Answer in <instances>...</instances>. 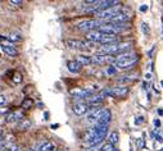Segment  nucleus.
Listing matches in <instances>:
<instances>
[{
  "instance_id": "obj_1",
  "label": "nucleus",
  "mask_w": 163,
  "mask_h": 151,
  "mask_svg": "<svg viewBox=\"0 0 163 151\" xmlns=\"http://www.w3.org/2000/svg\"><path fill=\"white\" fill-rule=\"evenodd\" d=\"M139 62V57L135 53H122L117 58H114L113 67L116 69H130V68L135 67Z\"/></svg>"
},
{
  "instance_id": "obj_2",
  "label": "nucleus",
  "mask_w": 163,
  "mask_h": 151,
  "mask_svg": "<svg viewBox=\"0 0 163 151\" xmlns=\"http://www.w3.org/2000/svg\"><path fill=\"white\" fill-rule=\"evenodd\" d=\"M131 49L130 43H117L112 45H103L99 49V54H104V55H113V54H122L126 53Z\"/></svg>"
},
{
  "instance_id": "obj_3",
  "label": "nucleus",
  "mask_w": 163,
  "mask_h": 151,
  "mask_svg": "<svg viewBox=\"0 0 163 151\" xmlns=\"http://www.w3.org/2000/svg\"><path fill=\"white\" fill-rule=\"evenodd\" d=\"M100 27V22L98 19H86V21H82L77 23V28L81 30V31H87V32H91V31H97L99 30Z\"/></svg>"
},
{
  "instance_id": "obj_4",
  "label": "nucleus",
  "mask_w": 163,
  "mask_h": 151,
  "mask_svg": "<svg viewBox=\"0 0 163 151\" xmlns=\"http://www.w3.org/2000/svg\"><path fill=\"white\" fill-rule=\"evenodd\" d=\"M130 88L127 86H114L109 90L104 91V93H102L103 96L107 93V95H111V96H114V98H125V96L129 93Z\"/></svg>"
},
{
  "instance_id": "obj_5",
  "label": "nucleus",
  "mask_w": 163,
  "mask_h": 151,
  "mask_svg": "<svg viewBox=\"0 0 163 151\" xmlns=\"http://www.w3.org/2000/svg\"><path fill=\"white\" fill-rule=\"evenodd\" d=\"M119 12H121V5H117V7H113V8H111V9L97 12L95 14H97L98 18H100V19H108V21H109L112 17H114L116 14H118Z\"/></svg>"
},
{
  "instance_id": "obj_6",
  "label": "nucleus",
  "mask_w": 163,
  "mask_h": 151,
  "mask_svg": "<svg viewBox=\"0 0 163 151\" xmlns=\"http://www.w3.org/2000/svg\"><path fill=\"white\" fill-rule=\"evenodd\" d=\"M109 62H114V58L112 55L97 54V55H92V58H91V63H94V64H104V63H109Z\"/></svg>"
},
{
  "instance_id": "obj_7",
  "label": "nucleus",
  "mask_w": 163,
  "mask_h": 151,
  "mask_svg": "<svg viewBox=\"0 0 163 151\" xmlns=\"http://www.w3.org/2000/svg\"><path fill=\"white\" fill-rule=\"evenodd\" d=\"M119 4H121V3H119V2H117V0H104V2H98V4H97L98 10H97V12L111 9V8L117 7V5H119ZM97 12H95V13H97Z\"/></svg>"
},
{
  "instance_id": "obj_8",
  "label": "nucleus",
  "mask_w": 163,
  "mask_h": 151,
  "mask_svg": "<svg viewBox=\"0 0 163 151\" xmlns=\"http://www.w3.org/2000/svg\"><path fill=\"white\" fill-rule=\"evenodd\" d=\"M131 17V13L129 12H119L118 14H116L114 17H112L109 19V23H125L130 19Z\"/></svg>"
},
{
  "instance_id": "obj_9",
  "label": "nucleus",
  "mask_w": 163,
  "mask_h": 151,
  "mask_svg": "<svg viewBox=\"0 0 163 151\" xmlns=\"http://www.w3.org/2000/svg\"><path fill=\"white\" fill-rule=\"evenodd\" d=\"M87 109H89L87 104H85V103H80V101H78V103H75L73 106H72V110H73L75 115H77V117L85 115V114L87 113Z\"/></svg>"
},
{
  "instance_id": "obj_10",
  "label": "nucleus",
  "mask_w": 163,
  "mask_h": 151,
  "mask_svg": "<svg viewBox=\"0 0 163 151\" xmlns=\"http://www.w3.org/2000/svg\"><path fill=\"white\" fill-rule=\"evenodd\" d=\"M102 112H103V109H100V108L91 109V110L87 113V117H86L87 122H90V123H98V119L100 118Z\"/></svg>"
},
{
  "instance_id": "obj_11",
  "label": "nucleus",
  "mask_w": 163,
  "mask_h": 151,
  "mask_svg": "<svg viewBox=\"0 0 163 151\" xmlns=\"http://www.w3.org/2000/svg\"><path fill=\"white\" fill-rule=\"evenodd\" d=\"M111 120H112L111 110H108V109H103L102 115H100V118L98 119L97 124H108V126H109V122H111Z\"/></svg>"
},
{
  "instance_id": "obj_12",
  "label": "nucleus",
  "mask_w": 163,
  "mask_h": 151,
  "mask_svg": "<svg viewBox=\"0 0 163 151\" xmlns=\"http://www.w3.org/2000/svg\"><path fill=\"white\" fill-rule=\"evenodd\" d=\"M102 37H103V33L99 32L98 30H97V31L87 32V35H86V40H89L90 43H92V44H95V43H100Z\"/></svg>"
},
{
  "instance_id": "obj_13",
  "label": "nucleus",
  "mask_w": 163,
  "mask_h": 151,
  "mask_svg": "<svg viewBox=\"0 0 163 151\" xmlns=\"http://www.w3.org/2000/svg\"><path fill=\"white\" fill-rule=\"evenodd\" d=\"M71 93L73 95V98H76V99H87L89 96L91 95V92L89 90H82V88L72 90Z\"/></svg>"
},
{
  "instance_id": "obj_14",
  "label": "nucleus",
  "mask_w": 163,
  "mask_h": 151,
  "mask_svg": "<svg viewBox=\"0 0 163 151\" xmlns=\"http://www.w3.org/2000/svg\"><path fill=\"white\" fill-rule=\"evenodd\" d=\"M119 43V40L117 36H112V35H103L102 40H100V43L102 45H112V44H117Z\"/></svg>"
},
{
  "instance_id": "obj_15",
  "label": "nucleus",
  "mask_w": 163,
  "mask_h": 151,
  "mask_svg": "<svg viewBox=\"0 0 163 151\" xmlns=\"http://www.w3.org/2000/svg\"><path fill=\"white\" fill-rule=\"evenodd\" d=\"M2 50L7 54V55L8 57H13V58H14V57H17L18 55V50L14 48V46H12V45H2Z\"/></svg>"
},
{
  "instance_id": "obj_16",
  "label": "nucleus",
  "mask_w": 163,
  "mask_h": 151,
  "mask_svg": "<svg viewBox=\"0 0 163 151\" xmlns=\"http://www.w3.org/2000/svg\"><path fill=\"white\" fill-rule=\"evenodd\" d=\"M67 68H68V71L70 72H72V73H78L80 71H81V67L80 64H78V62L77 60H70L68 63H67Z\"/></svg>"
},
{
  "instance_id": "obj_17",
  "label": "nucleus",
  "mask_w": 163,
  "mask_h": 151,
  "mask_svg": "<svg viewBox=\"0 0 163 151\" xmlns=\"http://www.w3.org/2000/svg\"><path fill=\"white\" fill-rule=\"evenodd\" d=\"M23 119V114L21 112H13L7 117V122L8 123H13V122H18Z\"/></svg>"
},
{
  "instance_id": "obj_18",
  "label": "nucleus",
  "mask_w": 163,
  "mask_h": 151,
  "mask_svg": "<svg viewBox=\"0 0 163 151\" xmlns=\"http://www.w3.org/2000/svg\"><path fill=\"white\" fill-rule=\"evenodd\" d=\"M103 99H104V96H103V95H90L89 98L86 99V101H87L89 104H91V105H95V104L102 103Z\"/></svg>"
},
{
  "instance_id": "obj_19",
  "label": "nucleus",
  "mask_w": 163,
  "mask_h": 151,
  "mask_svg": "<svg viewBox=\"0 0 163 151\" xmlns=\"http://www.w3.org/2000/svg\"><path fill=\"white\" fill-rule=\"evenodd\" d=\"M67 46L71 48V49H82V44H81V41L78 40H73V38H68L67 40Z\"/></svg>"
},
{
  "instance_id": "obj_20",
  "label": "nucleus",
  "mask_w": 163,
  "mask_h": 151,
  "mask_svg": "<svg viewBox=\"0 0 163 151\" xmlns=\"http://www.w3.org/2000/svg\"><path fill=\"white\" fill-rule=\"evenodd\" d=\"M108 142L112 143L113 146H114V145H117V143L119 142V133H118L117 131L111 132V133H109V136H108Z\"/></svg>"
},
{
  "instance_id": "obj_21",
  "label": "nucleus",
  "mask_w": 163,
  "mask_h": 151,
  "mask_svg": "<svg viewBox=\"0 0 163 151\" xmlns=\"http://www.w3.org/2000/svg\"><path fill=\"white\" fill-rule=\"evenodd\" d=\"M76 60L78 62V64L81 67H82V65H90L91 64V58L87 57V55H78Z\"/></svg>"
},
{
  "instance_id": "obj_22",
  "label": "nucleus",
  "mask_w": 163,
  "mask_h": 151,
  "mask_svg": "<svg viewBox=\"0 0 163 151\" xmlns=\"http://www.w3.org/2000/svg\"><path fill=\"white\" fill-rule=\"evenodd\" d=\"M7 40L10 41V43H18V41L22 40V35L18 33V32H12L7 36Z\"/></svg>"
},
{
  "instance_id": "obj_23",
  "label": "nucleus",
  "mask_w": 163,
  "mask_h": 151,
  "mask_svg": "<svg viewBox=\"0 0 163 151\" xmlns=\"http://www.w3.org/2000/svg\"><path fill=\"white\" fill-rule=\"evenodd\" d=\"M99 151H116V147H114L112 143L107 142V143L102 145V147H100V150H99Z\"/></svg>"
},
{
  "instance_id": "obj_24",
  "label": "nucleus",
  "mask_w": 163,
  "mask_h": 151,
  "mask_svg": "<svg viewBox=\"0 0 163 151\" xmlns=\"http://www.w3.org/2000/svg\"><path fill=\"white\" fill-rule=\"evenodd\" d=\"M32 104H34V103H32V100H31V99H26V100L22 103V106H23L24 109H29V108H31V106H32Z\"/></svg>"
},
{
  "instance_id": "obj_25",
  "label": "nucleus",
  "mask_w": 163,
  "mask_h": 151,
  "mask_svg": "<svg viewBox=\"0 0 163 151\" xmlns=\"http://www.w3.org/2000/svg\"><path fill=\"white\" fill-rule=\"evenodd\" d=\"M4 151H19V147L17 145H9L4 147Z\"/></svg>"
},
{
  "instance_id": "obj_26",
  "label": "nucleus",
  "mask_w": 163,
  "mask_h": 151,
  "mask_svg": "<svg viewBox=\"0 0 163 151\" xmlns=\"http://www.w3.org/2000/svg\"><path fill=\"white\" fill-rule=\"evenodd\" d=\"M9 4L10 5H14V7H21L23 4V2H21V0H10Z\"/></svg>"
},
{
  "instance_id": "obj_27",
  "label": "nucleus",
  "mask_w": 163,
  "mask_h": 151,
  "mask_svg": "<svg viewBox=\"0 0 163 151\" xmlns=\"http://www.w3.org/2000/svg\"><path fill=\"white\" fill-rule=\"evenodd\" d=\"M19 126H21V128L26 129V128H29V127L31 126V122H30V120H24V122H22V123H21Z\"/></svg>"
},
{
  "instance_id": "obj_28",
  "label": "nucleus",
  "mask_w": 163,
  "mask_h": 151,
  "mask_svg": "<svg viewBox=\"0 0 163 151\" xmlns=\"http://www.w3.org/2000/svg\"><path fill=\"white\" fill-rule=\"evenodd\" d=\"M141 28H143V32H144L145 35H149V32H150V30H149V27H148V24H146L145 22L141 24Z\"/></svg>"
},
{
  "instance_id": "obj_29",
  "label": "nucleus",
  "mask_w": 163,
  "mask_h": 151,
  "mask_svg": "<svg viewBox=\"0 0 163 151\" xmlns=\"http://www.w3.org/2000/svg\"><path fill=\"white\" fill-rule=\"evenodd\" d=\"M13 81L16 82V83H19V82L22 81V76L19 74V73H17V74H14V77H13Z\"/></svg>"
},
{
  "instance_id": "obj_30",
  "label": "nucleus",
  "mask_w": 163,
  "mask_h": 151,
  "mask_svg": "<svg viewBox=\"0 0 163 151\" xmlns=\"http://www.w3.org/2000/svg\"><path fill=\"white\" fill-rule=\"evenodd\" d=\"M116 71H117L116 68H114L113 65H111L109 68H108V71H107V73H108V74H114V73H116Z\"/></svg>"
},
{
  "instance_id": "obj_31",
  "label": "nucleus",
  "mask_w": 163,
  "mask_h": 151,
  "mask_svg": "<svg viewBox=\"0 0 163 151\" xmlns=\"http://www.w3.org/2000/svg\"><path fill=\"white\" fill-rule=\"evenodd\" d=\"M5 103H7V98H5L4 95H2V93H0V106H2V105H4Z\"/></svg>"
},
{
  "instance_id": "obj_32",
  "label": "nucleus",
  "mask_w": 163,
  "mask_h": 151,
  "mask_svg": "<svg viewBox=\"0 0 163 151\" xmlns=\"http://www.w3.org/2000/svg\"><path fill=\"white\" fill-rule=\"evenodd\" d=\"M152 134L155 137V140H157V141H159V142L163 141V138H162V136H160V134H157V133H152Z\"/></svg>"
},
{
  "instance_id": "obj_33",
  "label": "nucleus",
  "mask_w": 163,
  "mask_h": 151,
  "mask_svg": "<svg viewBox=\"0 0 163 151\" xmlns=\"http://www.w3.org/2000/svg\"><path fill=\"white\" fill-rule=\"evenodd\" d=\"M4 145H5V142H4L3 140H0V151H2V150L4 148Z\"/></svg>"
},
{
  "instance_id": "obj_34",
  "label": "nucleus",
  "mask_w": 163,
  "mask_h": 151,
  "mask_svg": "<svg viewBox=\"0 0 163 151\" xmlns=\"http://www.w3.org/2000/svg\"><path fill=\"white\" fill-rule=\"evenodd\" d=\"M144 122V118L140 115V118H136V123H143Z\"/></svg>"
},
{
  "instance_id": "obj_35",
  "label": "nucleus",
  "mask_w": 163,
  "mask_h": 151,
  "mask_svg": "<svg viewBox=\"0 0 163 151\" xmlns=\"http://www.w3.org/2000/svg\"><path fill=\"white\" fill-rule=\"evenodd\" d=\"M154 124H155L157 127H160V122H159V120H154Z\"/></svg>"
},
{
  "instance_id": "obj_36",
  "label": "nucleus",
  "mask_w": 163,
  "mask_h": 151,
  "mask_svg": "<svg viewBox=\"0 0 163 151\" xmlns=\"http://www.w3.org/2000/svg\"><path fill=\"white\" fill-rule=\"evenodd\" d=\"M146 9H148V8H146V5H143V7L140 8V10H141V12H145Z\"/></svg>"
},
{
  "instance_id": "obj_37",
  "label": "nucleus",
  "mask_w": 163,
  "mask_h": 151,
  "mask_svg": "<svg viewBox=\"0 0 163 151\" xmlns=\"http://www.w3.org/2000/svg\"><path fill=\"white\" fill-rule=\"evenodd\" d=\"M158 114H159V115H163V109H158Z\"/></svg>"
},
{
  "instance_id": "obj_38",
  "label": "nucleus",
  "mask_w": 163,
  "mask_h": 151,
  "mask_svg": "<svg viewBox=\"0 0 163 151\" xmlns=\"http://www.w3.org/2000/svg\"><path fill=\"white\" fill-rule=\"evenodd\" d=\"M58 127H59L58 124H53V126H51V128H54V129H55V128H58Z\"/></svg>"
},
{
  "instance_id": "obj_39",
  "label": "nucleus",
  "mask_w": 163,
  "mask_h": 151,
  "mask_svg": "<svg viewBox=\"0 0 163 151\" xmlns=\"http://www.w3.org/2000/svg\"><path fill=\"white\" fill-rule=\"evenodd\" d=\"M27 151H35V150H34V148H31V150H27Z\"/></svg>"
},
{
  "instance_id": "obj_40",
  "label": "nucleus",
  "mask_w": 163,
  "mask_h": 151,
  "mask_svg": "<svg viewBox=\"0 0 163 151\" xmlns=\"http://www.w3.org/2000/svg\"><path fill=\"white\" fill-rule=\"evenodd\" d=\"M55 151H60V150H55Z\"/></svg>"
},
{
  "instance_id": "obj_41",
  "label": "nucleus",
  "mask_w": 163,
  "mask_h": 151,
  "mask_svg": "<svg viewBox=\"0 0 163 151\" xmlns=\"http://www.w3.org/2000/svg\"><path fill=\"white\" fill-rule=\"evenodd\" d=\"M0 134H2V131H0Z\"/></svg>"
},
{
  "instance_id": "obj_42",
  "label": "nucleus",
  "mask_w": 163,
  "mask_h": 151,
  "mask_svg": "<svg viewBox=\"0 0 163 151\" xmlns=\"http://www.w3.org/2000/svg\"><path fill=\"white\" fill-rule=\"evenodd\" d=\"M2 151H4V148H3V150H2Z\"/></svg>"
}]
</instances>
